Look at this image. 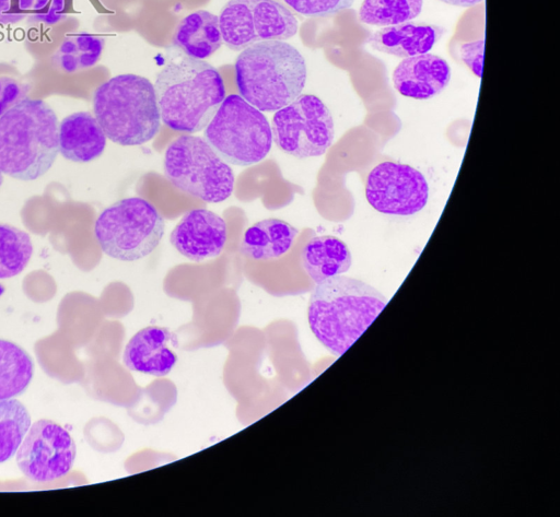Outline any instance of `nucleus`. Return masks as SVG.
<instances>
[{
  "label": "nucleus",
  "instance_id": "nucleus-1",
  "mask_svg": "<svg viewBox=\"0 0 560 517\" xmlns=\"http://www.w3.org/2000/svg\"><path fill=\"white\" fill-rule=\"evenodd\" d=\"M387 298L372 285L335 275L313 289L307 321L315 338L336 356L342 355L385 308Z\"/></svg>",
  "mask_w": 560,
  "mask_h": 517
},
{
  "label": "nucleus",
  "instance_id": "nucleus-2",
  "mask_svg": "<svg viewBox=\"0 0 560 517\" xmlns=\"http://www.w3.org/2000/svg\"><path fill=\"white\" fill-rule=\"evenodd\" d=\"M153 86L164 125L186 133L206 128L225 98L219 71L184 52L171 56Z\"/></svg>",
  "mask_w": 560,
  "mask_h": 517
},
{
  "label": "nucleus",
  "instance_id": "nucleus-3",
  "mask_svg": "<svg viewBox=\"0 0 560 517\" xmlns=\"http://www.w3.org/2000/svg\"><path fill=\"white\" fill-rule=\"evenodd\" d=\"M58 118L43 99L24 97L0 116V171L31 181L46 174L59 152Z\"/></svg>",
  "mask_w": 560,
  "mask_h": 517
},
{
  "label": "nucleus",
  "instance_id": "nucleus-4",
  "mask_svg": "<svg viewBox=\"0 0 560 517\" xmlns=\"http://www.w3.org/2000/svg\"><path fill=\"white\" fill-rule=\"evenodd\" d=\"M241 96L260 111H276L293 102L306 82L302 54L284 40L256 43L235 61Z\"/></svg>",
  "mask_w": 560,
  "mask_h": 517
},
{
  "label": "nucleus",
  "instance_id": "nucleus-5",
  "mask_svg": "<svg viewBox=\"0 0 560 517\" xmlns=\"http://www.w3.org/2000/svg\"><path fill=\"white\" fill-rule=\"evenodd\" d=\"M93 111L106 138L119 145H141L160 131L154 86L141 75L118 74L102 83L93 95Z\"/></svg>",
  "mask_w": 560,
  "mask_h": 517
},
{
  "label": "nucleus",
  "instance_id": "nucleus-6",
  "mask_svg": "<svg viewBox=\"0 0 560 517\" xmlns=\"http://www.w3.org/2000/svg\"><path fill=\"white\" fill-rule=\"evenodd\" d=\"M164 228L162 215L150 201L128 197L100 213L94 223V235L107 256L135 261L147 257L159 246Z\"/></svg>",
  "mask_w": 560,
  "mask_h": 517
},
{
  "label": "nucleus",
  "instance_id": "nucleus-7",
  "mask_svg": "<svg viewBox=\"0 0 560 517\" xmlns=\"http://www.w3.org/2000/svg\"><path fill=\"white\" fill-rule=\"evenodd\" d=\"M163 166L173 186L202 201L222 202L233 192L232 168L201 137L187 133L172 141Z\"/></svg>",
  "mask_w": 560,
  "mask_h": 517
},
{
  "label": "nucleus",
  "instance_id": "nucleus-8",
  "mask_svg": "<svg viewBox=\"0 0 560 517\" xmlns=\"http://www.w3.org/2000/svg\"><path fill=\"white\" fill-rule=\"evenodd\" d=\"M205 139L226 163L249 166L267 156L272 132L262 111L231 94L207 125Z\"/></svg>",
  "mask_w": 560,
  "mask_h": 517
},
{
  "label": "nucleus",
  "instance_id": "nucleus-9",
  "mask_svg": "<svg viewBox=\"0 0 560 517\" xmlns=\"http://www.w3.org/2000/svg\"><path fill=\"white\" fill-rule=\"evenodd\" d=\"M272 140L298 158L325 154L335 137L334 119L324 102L313 94H301L276 110L271 124Z\"/></svg>",
  "mask_w": 560,
  "mask_h": 517
},
{
  "label": "nucleus",
  "instance_id": "nucleus-10",
  "mask_svg": "<svg viewBox=\"0 0 560 517\" xmlns=\"http://www.w3.org/2000/svg\"><path fill=\"white\" fill-rule=\"evenodd\" d=\"M298 25L293 13L275 0H230L219 15L222 39L234 51L259 42L289 39Z\"/></svg>",
  "mask_w": 560,
  "mask_h": 517
},
{
  "label": "nucleus",
  "instance_id": "nucleus-11",
  "mask_svg": "<svg viewBox=\"0 0 560 517\" xmlns=\"http://www.w3.org/2000/svg\"><path fill=\"white\" fill-rule=\"evenodd\" d=\"M77 446L70 433L52 420L31 424L15 460L21 472L34 482H51L73 467Z\"/></svg>",
  "mask_w": 560,
  "mask_h": 517
},
{
  "label": "nucleus",
  "instance_id": "nucleus-12",
  "mask_svg": "<svg viewBox=\"0 0 560 517\" xmlns=\"http://www.w3.org/2000/svg\"><path fill=\"white\" fill-rule=\"evenodd\" d=\"M365 198L380 213L409 216L425 207L429 185L424 175L415 167L386 161L375 165L369 173Z\"/></svg>",
  "mask_w": 560,
  "mask_h": 517
},
{
  "label": "nucleus",
  "instance_id": "nucleus-13",
  "mask_svg": "<svg viewBox=\"0 0 560 517\" xmlns=\"http://www.w3.org/2000/svg\"><path fill=\"white\" fill-rule=\"evenodd\" d=\"M226 239L224 219L203 208L186 212L170 234L175 249L195 262L218 257Z\"/></svg>",
  "mask_w": 560,
  "mask_h": 517
},
{
  "label": "nucleus",
  "instance_id": "nucleus-14",
  "mask_svg": "<svg viewBox=\"0 0 560 517\" xmlns=\"http://www.w3.org/2000/svg\"><path fill=\"white\" fill-rule=\"evenodd\" d=\"M176 336L167 328L148 326L136 332L127 342L122 361L132 371L155 377L166 376L177 363L173 346Z\"/></svg>",
  "mask_w": 560,
  "mask_h": 517
},
{
  "label": "nucleus",
  "instance_id": "nucleus-15",
  "mask_svg": "<svg viewBox=\"0 0 560 517\" xmlns=\"http://www.w3.org/2000/svg\"><path fill=\"white\" fill-rule=\"evenodd\" d=\"M450 80V64L428 52L404 58L393 71V84L397 92L413 99H429L439 95Z\"/></svg>",
  "mask_w": 560,
  "mask_h": 517
},
{
  "label": "nucleus",
  "instance_id": "nucleus-16",
  "mask_svg": "<svg viewBox=\"0 0 560 517\" xmlns=\"http://www.w3.org/2000/svg\"><path fill=\"white\" fill-rule=\"evenodd\" d=\"M444 33L440 25L405 22L374 32L366 42L377 51L409 58L429 52Z\"/></svg>",
  "mask_w": 560,
  "mask_h": 517
},
{
  "label": "nucleus",
  "instance_id": "nucleus-17",
  "mask_svg": "<svg viewBox=\"0 0 560 517\" xmlns=\"http://www.w3.org/2000/svg\"><path fill=\"white\" fill-rule=\"evenodd\" d=\"M59 152L71 162L89 163L100 157L106 146V136L89 111L65 117L58 127Z\"/></svg>",
  "mask_w": 560,
  "mask_h": 517
},
{
  "label": "nucleus",
  "instance_id": "nucleus-18",
  "mask_svg": "<svg viewBox=\"0 0 560 517\" xmlns=\"http://www.w3.org/2000/svg\"><path fill=\"white\" fill-rule=\"evenodd\" d=\"M298 234V228L283 220L265 219L245 231L240 251L253 260L276 259L289 251Z\"/></svg>",
  "mask_w": 560,
  "mask_h": 517
},
{
  "label": "nucleus",
  "instance_id": "nucleus-19",
  "mask_svg": "<svg viewBox=\"0 0 560 517\" xmlns=\"http://www.w3.org/2000/svg\"><path fill=\"white\" fill-rule=\"evenodd\" d=\"M302 266L315 283L347 272L352 265V255L340 238L322 235L311 238L301 252Z\"/></svg>",
  "mask_w": 560,
  "mask_h": 517
},
{
  "label": "nucleus",
  "instance_id": "nucleus-20",
  "mask_svg": "<svg viewBox=\"0 0 560 517\" xmlns=\"http://www.w3.org/2000/svg\"><path fill=\"white\" fill-rule=\"evenodd\" d=\"M174 45L191 58L210 57L222 45L219 16L205 10L188 14L176 27Z\"/></svg>",
  "mask_w": 560,
  "mask_h": 517
},
{
  "label": "nucleus",
  "instance_id": "nucleus-21",
  "mask_svg": "<svg viewBox=\"0 0 560 517\" xmlns=\"http://www.w3.org/2000/svg\"><path fill=\"white\" fill-rule=\"evenodd\" d=\"M34 375L31 355L16 343L0 339V400L22 395Z\"/></svg>",
  "mask_w": 560,
  "mask_h": 517
},
{
  "label": "nucleus",
  "instance_id": "nucleus-22",
  "mask_svg": "<svg viewBox=\"0 0 560 517\" xmlns=\"http://www.w3.org/2000/svg\"><path fill=\"white\" fill-rule=\"evenodd\" d=\"M105 40L103 37L79 32L69 34L59 45L52 60L66 73L91 68L100 60Z\"/></svg>",
  "mask_w": 560,
  "mask_h": 517
},
{
  "label": "nucleus",
  "instance_id": "nucleus-23",
  "mask_svg": "<svg viewBox=\"0 0 560 517\" xmlns=\"http://www.w3.org/2000/svg\"><path fill=\"white\" fill-rule=\"evenodd\" d=\"M31 424V414L21 401L0 400V463L15 455Z\"/></svg>",
  "mask_w": 560,
  "mask_h": 517
},
{
  "label": "nucleus",
  "instance_id": "nucleus-24",
  "mask_svg": "<svg viewBox=\"0 0 560 517\" xmlns=\"http://www.w3.org/2000/svg\"><path fill=\"white\" fill-rule=\"evenodd\" d=\"M33 254L32 239L25 231L0 223V279L20 274Z\"/></svg>",
  "mask_w": 560,
  "mask_h": 517
},
{
  "label": "nucleus",
  "instance_id": "nucleus-25",
  "mask_svg": "<svg viewBox=\"0 0 560 517\" xmlns=\"http://www.w3.org/2000/svg\"><path fill=\"white\" fill-rule=\"evenodd\" d=\"M422 5L423 0H363L359 17L370 25H397L417 17Z\"/></svg>",
  "mask_w": 560,
  "mask_h": 517
},
{
  "label": "nucleus",
  "instance_id": "nucleus-26",
  "mask_svg": "<svg viewBox=\"0 0 560 517\" xmlns=\"http://www.w3.org/2000/svg\"><path fill=\"white\" fill-rule=\"evenodd\" d=\"M295 12L306 16H329L349 9L355 0H283Z\"/></svg>",
  "mask_w": 560,
  "mask_h": 517
},
{
  "label": "nucleus",
  "instance_id": "nucleus-27",
  "mask_svg": "<svg viewBox=\"0 0 560 517\" xmlns=\"http://www.w3.org/2000/svg\"><path fill=\"white\" fill-rule=\"evenodd\" d=\"M30 17L45 25H54L66 17V0H34Z\"/></svg>",
  "mask_w": 560,
  "mask_h": 517
},
{
  "label": "nucleus",
  "instance_id": "nucleus-28",
  "mask_svg": "<svg viewBox=\"0 0 560 517\" xmlns=\"http://www.w3.org/2000/svg\"><path fill=\"white\" fill-rule=\"evenodd\" d=\"M27 87L19 81L0 77V116L26 97Z\"/></svg>",
  "mask_w": 560,
  "mask_h": 517
},
{
  "label": "nucleus",
  "instance_id": "nucleus-29",
  "mask_svg": "<svg viewBox=\"0 0 560 517\" xmlns=\"http://www.w3.org/2000/svg\"><path fill=\"white\" fill-rule=\"evenodd\" d=\"M34 0H0V24H15L32 9Z\"/></svg>",
  "mask_w": 560,
  "mask_h": 517
},
{
  "label": "nucleus",
  "instance_id": "nucleus-30",
  "mask_svg": "<svg viewBox=\"0 0 560 517\" xmlns=\"http://www.w3.org/2000/svg\"><path fill=\"white\" fill-rule=\"evenodd\" d=\"M485 39L470 42L460 46V56L464 63L477 77H482Z\"/></svg>",
  "mask_w": 560,
  "mask_h": 517
},
{
  "label": "nucleus",
  "instance_id": "nucleus-31",
  "mask_svg": "<svg viewBox=\"0 0 560 517\" xmlns=\"http://www.w3.org/2000/svg\"><path fill=\"white\" fill-rule=\"evenodd\" d=\"M440 1H442L444 3H447V4H451V5L468 8V7H472L475 4H478V3H480L483 0H440Z\"/></svg>",
  "mask_w": 560,
  "mask_h": 517
},
{
  "label": "nucleus",
  "instance_id": "nucleus-32",
  "mask_svg": "<svg viewBox=\"0 0 560 517\" xmlns=\"http://www.w3.org/2000/svg\"><path fill=\"white\" fill-rule=\"evenodd\" d=\"M3 183V173L0 171V186L2 185Z\"/></svg>",
  "mask_w": 560,
  "mask_h": 517
}]
</instances>
